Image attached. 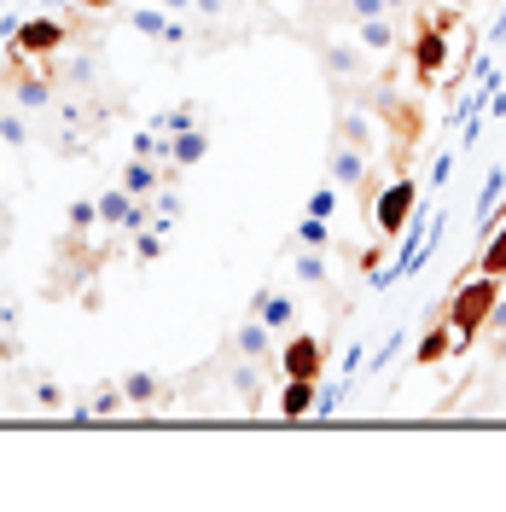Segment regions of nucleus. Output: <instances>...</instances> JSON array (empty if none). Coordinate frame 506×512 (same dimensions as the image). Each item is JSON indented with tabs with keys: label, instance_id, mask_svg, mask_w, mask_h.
<instances>
[{
	"label": "nucleus",
	"instance_id": "obj_1",
	"mask_svg": "<svg viewBox=\"0 0 506 512\" xmlns=\"http://www.w3.org/2000/svg\"><path fill=\"white\" fill-rule=\"evenodd\" d=\"M501 303V274H477L448 297V326H454V350H472L477 338L489 332V315Z\"/></svg>",
	"mask_w": 506,
	"mask_h": 512
},
{
	"label": "nucleus",
	"instance_id": "obj_2",
	"mask_svg": "<svg viewBox=\"0 0 506 512\" xmlns=\"http://www.w3.org/2000/svg\"><path fill=\"white\" fill-rule=\"evenodd\" d=\"M454 18H460V6H448L443 18H413V82H419V88H431V82L443 76Z\"/></svg>",
	"mask_w": 506,
	"mask_h": 512
},
{
	"label": "nucleus",
	"instance_id": "obj_3",
	"mask_svg": "<svg viewBox=\"0 0 506 512\" xmlns=\"http://www.w3.org/2000/svg\"><path fill=\"white\" fill-rule=\"evenodd\" d=\"M413 198H419V187H413V169H396V175L379 187L373 227H379L384 245H390V239H402V227H408V216H413Z\"/></svg>",
	"mask_w": 506,
	"mask_h": 512
},
{
	"label": "nucleus",
	"instance_id": "obj_4",
	"mask_svg": "<svg viewBox=\"0 0 506 512\" xmlns=\"http://www.w3.org/2000/svg\"><path fill=\"white\" fill-rule=\"evenodd\" d=\"M64 41H70V24H59V18H30V24H18V30H12V47H6V59L53 64V59L64 53Z\"/></svg>",
	"mask_w": 506,
	"mask_h": 512
},
{
	"label": "nucleus",
	"instance_id": "obj_5",
	"mask_svg": "<svg viewBox=\"0 0 506 512\" xmlns=\"http://www.w3.org/2000/svg\"><path fill=\"white\" fill-rule=\"evenodd\" d=\"M274 373L280 379H320L326 373V338H315V332L285 338V350L274 355Z\"/></svg>",
	"mask_w": 506,
	"mask_h": 512
},
{
	"label": "nucleus",
	"instance_id": "obj_6",
	"mask_svg": "<svg viewBox=\"0 0 506 512\" xmlns=\"http://www.w3.org/2000/svg\"><path fill=\"white\" fill-rule=\"evenodd\" d=\"M163 152H169V169L181 175V169H192V163H204L210 134H204V128H181V134H169V140H163Z\"/></svg>",
	"mask_w": 506,
	"mask_h": 512
},
{
	"label": "nucleus",
	"instance_id": "obj_7",
	"mask_svg": "<svg viewBox=\"0 0 506 512\" xmlns=\"http://www.w3.org/2000/svg\"><path fill=\"white\" fill-rule=\"evenodd\" d=\"M332 181H344V187H361L367 175H373V152H355V146H344V140H332Z\"/></svg>",
	"mask_w": 506,
	"mask_h": 512
},
{
	"label": "nucleus",
	"instance_id": "obj_8",
	"mask_svg": "<svg viewBox=\"0 0 506 512\" xmlns=\"http://www.w3.org/2000/svg\"><path fill=\"white\" fill-rule=\"evenodd\" d=\"M233 350L245 355V361H262V367H274V344H268V326H262V320H245V326H239V332H233Z\"/></svg>",
	"mask_w": 506,
	"mask_h": 512
},
{
	"label": "nucleus",
	"instance_id": "obj_9",
	"mask_svg": "<svg viewBox=\"0 0 506 512\" xmlns=\"http://www.w3.org/2000/svg\"><path fill=\"white\" fill-rule=\"evenodd\" d=\"M448 350H454V326H448V309H443V315L431 320V332L419 338V350H413V361H419V367H437V361H443Z\"/></svg>",
	"mask_w": 506,
	"mask_h": 512
},
{
	"label": "nucleus",
	"instance_id": "obj_10",
	"mask_svg": "<svg viewBox=\"0 0 506 512\" xmlns=\"http://www.w3.org/2000/svg\"><path fill=\"white\" fill-rule=\"evenodd\" d=\"M315 402H320V379H285V390H280V402H274V408H280L285 419H303Z\"/></svg>",
	"mask_w": 506,
	"mask_h": 512
},
{
	"label": "nucleus",
	"instance_id": "obj_11",
	"mask_svg": "<svg viewBox=\"0 0 506 512\" xmlns=\"http://www.w3.org/2000/svg\"><path fill=\"white\" fill-rule=\"evenodd\" d=\"M128 24H134V30H146V35H158V41H169V47H181V41H187V30H181L175 18H163L158 6H134V12H128Z\"/></svg>",
	"mask_w": 506,
	"mask_h": 512
},
{
	"label": "nucleus",
	"instance_id": "obj_12",
	"mask_svg": "<svg viewBox=\"0 0 506 512\" xmlns=\"http://www.w3.org/2000/svg\"><path fill=\"white\" fill-rule=\"evenodd\" d=\"M123 396H128V408H152V402H163V396H169V384H163L158 373H128Z\"/></svg>",
	"mask_w": 506,
	"mask_h": 512
},
{
	"label": "nucleus",
	"instance_id": "obj_13",
	"mask_svg": "<svg viewBox=\"0 0 506 512\" xmlns=\"http://www.w3.org/2000/svg\"><path fill=\"white\" fill-rule=\"evenodd\" d=\"M251 315L274 332V326H291V297L285 291H256L251 297Z\"/></svg>",
	"mask_w": 506,
	"mask_h": 512
},
{
	"label": "nucleus",
	"instance_id": "obj_14",
	"mask_svg": "<svg viewBox=\"0 0 506 512\" xmlns=\"http://www.w3.org/2000/svg\"><path fill=\"white\" fill-rule=\"evenodd\" d=\"M338 140L355 146V152H373V140H379V134H373V117H367V111H344V117H338Z\"/></svg>",
	"mask_w": 506,
	"mask_h": 512
},
{
	"label": "nucleus",
	"instance_id": "obj_15",
	"mask_svg": "<svg viewBox=\"0 0 506 512\" xmlns=\"http://www.w3.org/2000/svg\"><path fill=\"white\" fill-rule=\"evenodd\" d=\"M163 187V169H152V158H128L123 169V192H134V198H146V192Z\"/></svg>",
	"mask_w": 506,
	"mask_h": 512
},
{
	"label": "nucleus",
	"instance_id": "obj_16",
	"mask_svg": "<svg viewBox=\"0 0 506 512\" xmlns=\"http://www.w3.org/2000/svg\"><path fill=\"white\" fill-rule=\"evenodd\" d=\"M128 216H134V192H105V198H99V222L111 227V233H128Z\"/></svg>",
	"mask_w": 506,
	"mask_h": 512
},
{
	"label": "nucleus",
	"instance_id": "obj_17",
	"mask_svg": "<svg viewBox=\"0 0 506 512\" xmlns=\"http://www.w3.org/2000/svg\"><path fill=\"white\" fill-rule=\"evenodd\" d=\"M320 64H326V70H332L338 82H344V76H361V70H367V59H361L355 47H320Z\"/></svg>",
	"mask_w": 506,
	"mask_h": 512
},
{
	"label": "nucleus",
	"instance_id": "obj_18",
	"mask_svg": "<svg viewBox=\"0 0 506 512\" xmlns=\"http://www.w3.org/2000/svg\"><path fill=\"white\" fill-rule=\"evenodd\" d=\"M477 274H501L506 280V227L489 233V245H483V256H477Z\"/></svg>",
	"mask_w": 506,
	"mask_h": 512
},
{
	"label": "nucleus",
	"instance_id": "obj_19",
	"mask_svg": "<svg viewBox=\"0 0 506 512\" xmlns=\"http://www.w3.org/2000/svg\"><path fill=\"white\" fill-rule=\"evenodd\" d=\"M88 227H99V204H94V198H76V204L64 210V233H76V239H82Z\"/></svg>",
	"mask_w": 506,
	"mask_h": 512
},
{
	"label": "nucleus",
	"instance_id": "obj_20",
	"mask_svg": "<svg viewBox=\"0 0 506 512\" xmlns=\"http://www.w3.org/2000/svg\"><path fill=\"white\" fill-rule=\"evenodd\" d=\"M128 408V396H123V384H105V390H94V402H88V414L99 419H111V414H123Z\"/></svg>",
	"mask_w": 506,
	"mask_h": 512
},
{
	"label": "nucleus",
	"instance_id": "obj_21",
	"mask_svg": "<svg viewBox=\"0 0 506 512\" xmlns=\"http://www.w3.org/2000/svg\"><path fill=\"white\" fill-rule=\"evenodd\" d=\"M297 280H303V286H326V256L303 245V251H297Z\"/></svg>",
	"mask_w": 506,
	"mask_h": 512
},
{
	"label": "nucleus",
	"instance_id": "obj_22",
	"mask_svg": "<svg viewBox=\"0 0 506 512\" xmlns=\"http://www.w3.org/2000/svg\"><path fill=\"white\" fill-rule=\"evenodd\" d=\"M0 140H6V146H30V123H24V111H0Z\"/></svg>",
	"mask_w": 506,
	"mask_h": 512
},
{
	"label": "nucleus",
	"instance_id": "obj_23",
	"mask_svg": "<svg viewBox=\"0 0 506 512\" xmlns=\"http://www.w3.org/2000/svg\"><path fill=\"white\" fill-rule=\"evenodd\" d=\"M396 41V30L384 24V18H361V47H373V53H384Z\"/></svg>",
	"mask_w": 506,
	"mask_h": 512
},
{
	"label": "nucleus",
	"instance_id": "obj_24",
	"mask_svg": "<svg viewBox=\"0 0 506 512\" xmlns=\"http://www.w3.org/2000/svg\"><path fill=\"white\" fill-rule=\"evenodd\" d=\"M297 245H309V251H326V216H303V227H297Z\"/></svg>",
	"mask_w": 506,
	"mask_h": 512
},
{
	"label": "nucleus",
	"instance_id": "obj_25",
	"mask_svg": "<svg viewBox=\"0 0 506 512\" xmlns=\"http://www.w3.org/2000/svg\"><path fill=\"white\" fill-rule=\"evenodd\" d=\"M134 256H140V262H158V256H163V227H146V233H134Z\"/></svg>",
	"mask_w": 506,
	"mask_h": 512
},
{
	"label": "nucleus",
	"instance_id": "obj_26",
	"mask_svg": "<svg viewBox=\"0 0 506 512\" xmlns=\"http://www.w3.org/2000/svg\"><path fill=\"white\" fill-rule=\"evenodd\" d=\"M181 128H198V111H192V105H181V111H163V117H158V134H181Z\"/></svg>",
	"mask_w": 506,
	"mask_h": 512
},
{
	"label": "nucleus",
	"instance_id": "obj_27",
	"mask_svg": "<svg viewBox=\"0 0 506 512\" xmlns=\"http://www.w3.org/2000/svg\"><path fill=\"white\" fill-rule=\"evenodd\" d=\"M344 12L355 18V24H361V18H384L390 6H384V0H344Z\"/></svg>",
	"mask_w": 506,
	"mask_h": 512
},
{
	"label": "nucleus",
	"instance_id": "obj_28",
	"mask_svg": "<svg viewBox=\"0 0 506 512\" xmlns=\"http://www.w3.org/2000/svg\"><path fill=\"white\" fill-rule=\"evenodd\" d=\"M175 210H181V198H175V192H169V181H163V187H158V204H152V216H158V227L169 222Z\"/></svg>",
	"mask_w": 506,
	"mask_h": 512
},
{
	"label": "nucleus",
	"instance_id": "obj_29",
	"mask_svg": "<svg viewBox=\"0 0 506 512\" xmlns=\"http://www.w3.org/2000/svg\"><path fill=\"white\" fill-rule=\"evenodd\" d=\"M158 152H163L158 128H146V134H134V158H158Z\"/></svg>",
	"mask_w": 506,
	"mask_h": 512
},
{
	"label": "nucleus",
	"instance_id": "obj_30",
	"mask_svg": "<svg viewBox=\"0 0 506 512\" xmlns=\"http://www.w3.org/2000/svg\"><path fill=\"white\" fill-rule=\"evenodd\" d=\"M35 402H41V408H64V390L53 379H41L35 384Z\"/></svg>",
	"mask_w": 506,
	"mask_h": 512
},
{
	"label": "nucleus",
	"instance_id": "obj_31",
	"mask_svg": "<svg viewBox=\"0 0 506 512\" xmlns=\"http://www.w3.org/2000/svg\"><path fill=\"white\" fill-rule=\"evenodd\" d=\"M309 216H332V192H315L309 198Z\"/></svg>",
	"mask_w": 506,
	"mask_h": 512
},
{
	"label": "nucleus",
	"instance_id": "obj_32",
	"mask_svg": "<svg viewBox=\"0 0 506 512\" xmlns=\"http://www.w3.org/2000/svg\"><path fill=\"white\" fill-rule=\"evenodd\" d=\"M384 6H390V12H408L413 0H384Z\"/></svg>",
	"mask_w": 506,
	"mask_h": 512
},
{
	"label": "nucleus",
	"instance_id": "obj_33",
	"mask_svg": "<svg viewBox=\"0 0 506 512\" xmlns=\"http://www.w3.org/2000/svg\"><path fill=\"white\" fill-rule=\"evenodd\" d=\"M163 6H169V12H181V6H192V0H163Z\"/></svg>",
	"mask_w": 506,
	"mask_h": 512
},
{
	"label": "nucleus",
	"instance_id": "obj_34",
	"mask_svg": "<svg viewBox=\"0 0 506 512\" xmlns=\"http://www.w3.org/2000/svg\"><path fill=\"white\" fill-rule=\"evenodd\" d=\"M82 6H94V12H99V6H117V0H82Z\"/></svg>",
	"mask_w": 506,
	"mask_h": 512
},
{
	"label": "nucleus",
	"instance_id": "obj_35",
	"mask_svg": "<svg viewBox=\"0 0 506 512\" xmlns=\"http://www.w3.org/2000/svg\"><path fill=\"white\" fill-rule=\"evenodd\" d=\"M448 6H472V0H448Z\"/></svg>",
	"mask_w": 506,
	"mask_h": 512
}]
</instances>
